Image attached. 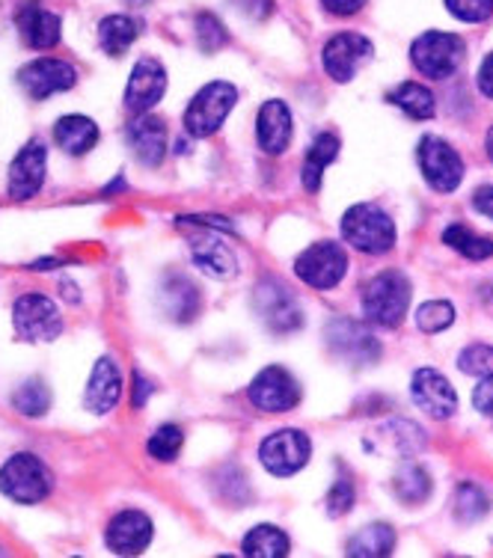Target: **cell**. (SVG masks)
<instances>
[{
    "label": "cell",
    "instance_id": "7402d4cb",
    "mask_svg": "<svg viewBox=\"0 0 493 558\" xmlns=\"http://www.w3.org/2000/svg\"><path fill=\"white\" fill-rule=\"evenodd\" d=\"M291 134H294V119H291L289 105L279 98L265 101L256 117L258 149L268 155H282L291 146Z\"/></svg>",
    "mask_w": 493,
    "mask_h": 558
},
{
    "label": "cell",
    "instance_id": "5b68a950",
    "mask_svg": "<svg viewBox=\"0 0 493 558\" xmlns=\"http://www.w3.org/2000/svg\"><path fill=\"white\" fill-rule=\"evenodd\" d=\"M464 57H467V45L455 33H422L410 45V60L431 81H446V77L455 75L461 69Z\"/></svg>",
    "mask_w": 493,
    "mask_h": 558
},
{
    "label": "cell",
    "instance_id": "9c48e42d",
    "mask_svg": "<svg viewBox=\"0 0 493 558\" xmlns=\"http://www.w3.org/2000/svg\"><path fill=\"white\" fill-rule=\"evenodd\" d=\"M294 274L312 289H336L348 274V253L336 241H318V244H312L298 256Z\"/></svg>",
    "mask_w": 493,
    "mask_h": 558
},
{
    "label": "cell",
    "instance_id": "52a82bcc",
    "mask_svg": "<svg viewBox=\"0 0 493 558\" xmlns=\"http://www.w3.org/2000/svg\"><path fill=\"white\" fill-rule=\"evenodd\" d=\"M253 310L274 333H294L301 330L303 312L294 291L277 277H265L253 291Z\"/></svg>",
    "mask_w": 493,
    "mask_h": 558
},
{
    "label": "cell",
    "instance_id": "8fae6325",
    "mask_svg": "<svg viewBox=\"0 0 493 558\" xmlns=\"http://www.w3.org/2000/svg\"><path fill=\"white\" fill-rule=\"evenodd\" d=\"M246 398L262 413H286V410L298 408L301 384L282 365H268L253 377V384L246 389Z\"/></svg>",
    "mask_w": 493,
    "mask_h": 558
},
{
    "label": "cell",
    "instance_id": "7bdbcfd3",
    "mask_svg": "<svg viewBox=\"0 0 493 558\" xmlns=\"http://www.w3.org/2000/svg\"><path fill=\"white\" fill-rule=\"evenodd\" d=\"M179 223H191V226H205V229H217V232H236L232 223L226 217L215 215H196V217H179Z\"/></svg>",
    "mask_w": 493,
    "mask_h": 558
},
{
    "label": "cell",
    "instance_id": "5bb4252c",
    "mask_svg": "<svg viewBox=\"0 0 493 558\" xmlns=\"http://www.w3.org/2000/svg\"><path fill=\"white\" fill-rule=\"evenodd\" d=\"M77 84L75 65L57 60V57H43V60H33L19 72V86L24 93L36 101L51 98L57 93H65Z\"/></svg>",
    "mask_w": 493,
    "mask_h": 558
},
{
    "label": "cell",
    "instance_id": "cb8c5ba5",
    "mask_svg": "<svg viewBox=\"0 0 493 558\" xmlns=\"http://www.w3.org/2000/svg\"><path fill=\"white\" fill-rule=\"evenodd\" d=\"M119 398H122V372L110 356H101L93 365V375H89V384H86V410L93 416H105V413L117 408Z\"/></svg>",
    "mask_w": 493,
    "mask_h": 558
},
{
    "label": "cell",
    "instance_id": "1f68e13d",
    "mask_svg": "<svg viewBox=\"0 0 493 558\" xmlns=\"http://www.w3.org/2000/svg\"><path fill=\"white\" fill-rule=\"evenodd\" d=\"M12 404H15V410L22 416L43 418L48 408H51V389H48L43 377H31V380L19 384V389L12 392Z\"/></svg>",
    "mask_w": 493,
    "mask_h": 558
},
{
    "label": "cell",
    "instance_id": "ee69618b",
    "mask_svg": "<svg viewBox=\"0 0 493 558\" xmlns=\"http://www.w3.org/2000/svg\"><path fill=\"white\" fill-rule=\"evenodd\" d=\"M322 3H324V10L333 12V15H342V19L357 15V12L365 7V0H322Z\"/></svg>",
    "mask_w": 493,
    "mask_h": 558
},
{
    "label": "cell",
    "instance_id": "f6af8a7d",
    "mask_svg": "<svg viewBox=\"0 0 493 558\" xmlns=\"http://www.w3.org/2000/svg\"><path fill=\"white\" fill-rule=\"evenodd\" d=\"M149 398H152V380L143 375V372H134V398H131V404H134V408H143Z\"/></svg>",
    "mask_w": 493,
    "mask_h": 558
},
{
    "label": "cell",
    "instance_id": "3957f363",
    "mask_svg": "<svg viewBox=\"0 0 493 558\" xmlns=\"http://www.w3.org/2000/svg\"><path fill=\"white\" fill-rule=\"evenodd\" d=\"M238 105V86L229 81H212L205 84L196 96L191 98V105L184 110V131L188 137H212L224 129V122L229 119L232 108Z\"/></svg>",
    "mask_w": 493,
    "mask_h": 558
},
{
    "label": "cell",
    "instance_id": "4fadbf2b",
    "mask_svg": "<svg viewBox=\"0 0 493 558\" xmlns=\"http://www.w3.org/2000/svg\"><path fill=\"white\" fill-rule=\"evenodd\" d=\"M45 172H48V149H45L43 140H31L10 163L7 187H10L12 199L24 203V199H33L39 194L45 184Z\"/></svg>",
    "mask_w": 493,
    "mask_h": 558
},
{
    "label": "cell",
    "instance_id": "ab89813d",
    "mask_svg": "<svg viewBox=\"0 0 493 558\" xmlns=\"http://www.w3.org/2000/svg\"><path fill=\"white\" fill-rule=\"evenodd\" d=\"M354 484H351V478H339V482L333 484L330 494H327V511H330L333 517H342L348 514L351 508H354Z\"/></svg>",
    "mask_w": 493,
    "mask_h": 558
},
{
    "label": "cell",
    "instance_id": "6da1fadb",
    "mask_svg": "<svg viewBox=\"0 0 493 558\" xmlns=\"http://www.w3.org/2000/svg\"><path fill=\"white\" fill-rule=\"evenodd\" d=\"M410 279L401 270H381L365 282L363 289V312L365 318L377 327L393 330L405 322L410 306Z\"/></svg>",
    "mask_w": 493,
    "mask_h": 558
},
{
    "label": "cell",
    "instance_id": "ffe728a7",
    "mask_svg": "<svg viewBox=\"0 0 493 558\" xmlns=\"http://www.w3.org/2000/svg\"><path fill=\"white\" fill-rule=\"evenodd\" d=\"M15 27L22 33V39L27 48L36 51H51L60 36H63V22L60 15L51 10H45L39 0H27L15 10Z\"/></svg>",
    "mask_w": 493,
    "mask_h": 558
},
{
    "label": "cell",
    "instance_id": "74e56055",
    "mask_svg": "<svg viewBox=\"0 0 493 558\" xmlns=\"http://www.w3.org/2000/svg\"><path fill=\"white\" fill-rule=\"evenodd\" d=\"M458 368L470 377H491L493 375V348L491 344H470L464 348V354L458 356Z\"/></svg>",
    "mask_w": 493,
    "mask_h": 558
},
{
    "label": "cell",
    "instance_id": "7c38bea8",
    "mask_svg": "<svg viewBox=\"0 0 493 558\" xmlns=\"http://www.w3.org/2000/svg\"><path fill=\"white\" fill-rule=\"evenodd\" d=\"M372 54H375V48H372V43L365 36H360V33H336L322 51L324 72L336 84H348L372 60Z\"/></svg>",
    "mask_w": 493,
    "mask_h": 558
},
{
    "label": "cell",
    "instance_id": "8992f818",
    "mask_svg": "<svg viewBox=\"0 0 493 558\" xmlns=\"http://www.w3.org/2000/svg\"><path fill=\"white\" fill-rule=\"evenodd\" d=\"M12 324H15L19 339L31 344H48L63 333V315L57 310V303L39 291H27L15 301Z\"/></svg>",
    "mask_w": 493,
    "mask_h": 558
},
{
    "label": "cell",
    "instance_id": "836d02e7",
    "mask_svg": "<svg viewBox=\"0 0 493 558\" xmlns=\"http://www.w3.org/2000/svg\"><path fill=\"white\" fill-rule=\"evenodd\" d=\"M452 508H455V517H458L461 523H472V520H479V517L488 514L491 496H488V490H482L479 484H461L458 494H455Z\"/></svg>",
    "mask_w": 493,
    "mask_h": 558
},
{
    "label": "cell",
    "instance_id": "681fc988",
    "mask_svg": "<svg viewBox=\"0 0 493 558\" xmlns=\"http://www.w3.org/2000/svg\"><path fill=\"white\" fill-rule=\"evenodd\" d=\"M125 3H131V7H146L149 0H125Z\"/></svg>",
    "mask_w": 493,
    "mask_h": 558
},
{
    "label": "cell",
    "instance_id": "ba28073f",
    "mask_svg": "<svg viewBox=\"0 0 493 558\" xmlns=\"http://www.w3.org/2000/svg\"><path fill=\"white\" fill-rule=\"evenodd\" d=\"M312 454L310 437L298 428H282L274 430L270 437L262 440L258 446V461L268 470L270 475L279 478H289V475L301 473Z\"/></svg>",
    "mask_w": 493,
    "mask_h": 558
},
{
    "label": "cell",
    "instance_id": "bcb514c9",
    "mask_svg": "<svg viewBox=\"0 0 493 558\" xmlns=\"http://www.w3.org/2000/svg\"><path fill=\"white\" fill-rule=\"evenodd\" d=\"M472 205H476V211H482L484 217H491L493 220V184L479 187V191L472 194Z\"/></svg>",
    "mask_w": 493,
    "mask_h": 558
},
{
    "label": "cell",
    "instance_id": "4316f807",
    "mask_svg": "<svg viewBox=\"0 0 493 558\" xmlns=\"http://www.w3.org/2000/svg\"><path fill=\"white\" fill-rule=\"evenodd\" d=\"M143 24L131 15H108L98 22V48L108 57H122L137 43Z\"/></svg>",
    "mask_w": 493,
    "mask_h": 558
},
{
    "label": "cell",
    "instance_id": "d6a6232c",
    "mask_svg": "<svg viewBox=\"0 0 493 558\" xmlns=\"http://www.w3.org/2000/svg\"><path fill=\"white\" fill-rule=\"evenodd\" d=\"M443 241H446V244H449L455 253H461V256L472 258V262H482V258L493 256V241H491V238L472 235L470 229H467L464 223L446 226V232H443Z\"/></svg>",
    "mask_w": 493,
    "mask_h": 558
},
{
    "label": "cell",
    "instance_id": "d590c367",
    "mask_svg": "<svg viewBox=\"0 0 493 558\" xmlns=\"http://www.w3.org/2000/svg\"><path fill=\"white\" fill-rule=\"evenodd\" d=\"M182 446H184V434L179 425H161V428L152 434L149 442H146V449H149L152 458L161 463L176 461V458H179V451H182Z\"/></svg>",
    "mask_w": 493,
    "mask_h": 558
},
{
    "label": "cell",
    "instance_id": "e0dca14e",
    "mask_svg": "<svg viewBox=\"0 0 493 558\" xmlns=\"http://www.w3.org/2000/svg\"><path fill=\"white\" fill-rule=\"evenodd\" d=\"M191 244V258L196 268L215 279H232L238 274V258L232 247L226 244L224 238L217 235L215 229H200L188 238Z\"/></svg>",
    "mask_w": 493,
    "mask_h": 558
},
{
    "label": "cell",
    "instance_id": "7dc6e473",
    "mask_svg": "<svg viewBox=\"0 0 493 558\" xmlns=\"http://www.w3.org/2000/svg\"><path fill=\"white\" fill-rule=\"evenodd\" d=\"M476 81H479V89H482L484 96L493 98V51L484 57V63H482V69H479Z\"/></svg>",
    "mask_w": 493,
    "mask_h": 558
},
{
    "label": "cell",
    "instance_id": "ac0fdd59",
    "mask_svg": "<svg viewBox=\"0 0 493 558\" xmlns=\"http://www.w3.org/2000/svg\"><path fill=\"white\" fill-rule=\"evenodd\" d=\"M167 93V69L155 57H143L131 69L129 86H125V108L131 113H146Z\"/></svg>",
    "mask_w": 493,
    "mask_h": 558
},
{
    "label": "cell",
    "instance_id": "b9f144b4",
    "mask_svg": "<svg viewBox=\"0 0 493 558\" xmlns=\"http://www.w3.org/2000/svg\"><path fill=\"white\" fill-rule=\"evenodd\" d=\"M236 7L244 12L246 19H253V22H265L270 12H274V0H236Z\"/></svg>",
    "mask_w": 493,
    "mask_h": 558
},
{
    "label": "cell",
    "instance_id": "8d00e7d4",
    "mask_svg": "<svg viewBox=\"0 0 493 558\" xmlns=\"http://www.w3.org/2000/svg\"><path fill=\"white\" fill-rule=\"evenodd\" d=\"M417 324L422 333H443L455 324V306L449 301H429L417 310Z\"/></svg>",
    "mask_w": 493,
    "mask_h": 558
},
{
    "label": "cell",
    "instance_id": "44dd1931",
    "mask_svg": "<svg viewBox=\"0 0 493 558\" xmlns=\"http://www.w3.org/2000/svg\"><path fill=\"white\" fill-rule=\"evenodd\" d=\"M152 535H155V526H152L149 514L129 508V511H119L110 520L105 541L117 556H140L152 544Z\"/></svg>",
    "mask_w": 493,
    "mask_h": 558
},
{
    "label": "cell",
    "instance_id": "f546056e",
    "mask_svg": "<svg viewBox=\"0 0 493 558\" xmlns=\"http://www.w3.org/2000/svg\"><path fill=\"white\" fill-rule=\"evenodd\" d=\"M396 549V532L386 523H372V526L360 529L351 541H348V556L363 558H381L389 556Z\"/></svg>",
    "mask_w": 493,
    "mask_h": 558
},
{
    "label": "cell",
    "instance_id": "f35d334b",
    "mask_svg": "<svg viewBox=\"0 0 493 558\" xmlns=\"http://www.w3.org/2000/svg\"><path fill=\"white\" fill-rule=\"evenodd\" d=\"M446 10L461 22L479 24L493 15V0H446Z\"/></svg>",
    "mask_w": 493,
    "mask_h": 558
},
{
    "label": "cell",
    "instance_id": "d6986e66",
    "mask_svg": "<svg viewBox=\"0 0 493 558\" xmlns=\"http://www.w3.org/2000/svg\"><path fill=\"white\" fill-rule=\"evenodd\" d=\"M410 396L413 404L431 418H449L458 410V396L437 368H419L410 380Z\"/></svg>",
    "mask_w": 493,
    "mask_h": 558
},
{
    "label": "cell",
    "instance_id": "4dcf8cb0",
    "mask_svg": "<svg viewBox=\"0 0 493 558\" xmlns=\"http://www.w3.org/2000/svg\"><path fill=\"white\" fill-rule=\"evenodd\" d=\"M431 475L425 473V466H419V463H405V466H398L396 478H393V490L405 505H419L425 502L431 496Z\"/></svg>",
    "mask_w": 493,
    "mask_h": 558
},
{
    "label": "cell",
    "instance_id": "277c9868",
    "mask_svg": "<svg viewBox=\"0 0 493 558\" xmlns=\"http://www.w3.org/2000/svg\"><path fill=\"white\" fill-rule=\"evenodd\" d=\"M51 487H55V478L48 473V466L31 451H19L0 466V494L10 496L12 502H43L45 496L51 494Z\"/></svg>",
    "mask_w": 493,
    "mask_h": 558
},
{
    "label": "cell",
    "instance_id": "2e32d148",
    "mask_svg": "<svg viewBox=\"0 0 493 558\" xmlns=\"http://www.w3.org/2000/svg\"><path fill=\"white\" fill-rule=\"evenodd\" d=\"M324 339L330 344L333 354L345 356L351 363H372L381 356V344L369 330H365L360 322H351V318H336V322L327 324L324 330Z\"/></svg>",
    "mask_w": 493,
    "mask_h": 558
},
{
    "label": "cell",
    "instance_id": "603a6c76",
    "mask_svg": "<svg viewBox=\"0 0 493 558\" xmlns=\"http://www.w3.org/2000/svg\"><path fill=\"white\" fill-rule=\"evenodd\" d=\"M158 303H161L164 315L170 318L172 324H193L196 315L203 310V294L196 289V282L188 277H179L172 274L161 282L158 289Z\"/></svg>",
    "mask_w": 493,
    "mask_h": 558
},
{
    "label": "cell",
    "instance_id": "60d3db41",
    "mask_svg": "<svg viewBox=\"0 0 493 558\" xmlns=\"http://www.w3.org/2000/svg\"><path fill=\"white\" fill-rule=\"evenodd\" d=\"M472 404H476V410H479V413H484V416L493 418V375L482 377V384H479V387H476V392H472Z\"/></svg>",
    "mask_w": 493,
    "mask_h": 558
},
{
    "label": "cell",
    "instance_id": "9a60e30c",
    "mask_svg": "<svg viewBox=\"0 0 493 558\" xmlns=\"http://www.w3.org/2000/svg\"><path fill=\"white\" fill-rule=\"evenodd\" d=\"M125 140H129L131 151L137 155V161L143 167H161L170 149V129L161 117L155 113H137L131 119L129 129H125Z\"/></svg>",
    "mask_w": 493,
    "mask_h": 558
},
{
    "label": "cell",
    "instance_id": "30bf717a",
    "mask_svg": "<svg viewBox=\"0 0 493 558\" xmlns=\"http://www.w3.org/2000/svg\"><path fill=\"white\" fill-rule=\"evenodd\" d=\"M419 170L425 175L431 191L437 194H452L458 191L464 182V161L461 155L455 151V146H449L446 140L440 137H422L417 149Z\"/></svg>",
    "mask_w": 493,
    "mask_h": 558
},
{
    "label": "cell",
    "instance_id": "83f0119b",
    "mask_svg": "<svg viewBox=\"0 0 493 558\" xmlns=\"http://www.w3.org/2000/svg\"><path fill=\"white\" fill-rule=\"evenodd\" d=\"M386 101L396 105V108L401 110V113H408L410 119H431L434 117V108H437L434 93H431L429 86L417 84V81H408V84H398L396 89H389V93H386Z\"/></svg>",
    "mask_w": 493,
    "mask_h": 558
},
{
    "label": "cell",
    "instance_id": "7a4b0ae2",
    "mask_svg": "<svg viewBox=\"0 0 493 558\" xmlns=\"http://www.w3.org/2000/svg\"><path fill=\"white\" fill-rule=\"evenodd\" d=\"M342 238L360 253L381 256L396 247V223L377 205H351L342 215Z\"/></svg>",
    "mask_w": 493,
    "mask_h": 558
},
{
    "label": "cell",
    "instance_id": "d4e9b609",
    "mask_svg": "<svg viewBox=\"0 0 493 558\" xmlns=\"http://www.w3.org/2000/svg\"><path fill=\"white\" fill-rule=\"evenodd\" d=\"M339 149H342V140H339V134H333V131H322V134L310 143L306 158H303V172H301L303 187H306L310 194H318L324 170L339 158Z\"/></svg>",
    "mask_w": 493,
    "mask_h": 558
},
{
    "label": "cell",
    "instance_id": "c3c4849f",
    "mask_svg": "<svg viewBox=\"0 0 493 558\" xmlns=\"http://www.w3.org/2000/svg\"><path fill=\"white\" fill-rule=\"evenodd\" d=\"M484 149H488V158L493 161V129L488 131V140H484Z\"/></svg>",
    "mask_w": 493,
    "mask_h": 558
},
{
    "label": "cell",
    "instance_id": "e575fe53",
    "mask_svg": "<svg viewBox=\"0 0 493 558\" xmlns=\"http://www.w3.org/2000/svg\"><path fill=\"white\" fill-rule=\"evenodd\" d=\"M193 33H196L200 51H205V54H215V51H220V48L229 45V31H226L224 22H220L217 15H212V12H200V15H196Z\"/></svg>",
    "mask_w": 493,
    "mask_h": 558
},
{
    "label": "cell",
    "instance_id": "f1b7e54d",
    "mask_svg": "<svg viewBox=\"0 0 493 558\" xmlns=\"http://www.w3.org/2000/svg\"><path fill=\"white\" fill-rule=\"evenodd\" d=\"M291 541L289 535L277 526H256L250 529L244 537V544H241V553L250 558H282L289 556Z\"/></svg>",
    "mask_w": 493,
    "mask_h": 558
},
{
    "label": "cell",
    "instance_id": "484cf974",
    "mask_svg": "<svg viewBox=\"0 0 493 558\" xmlns=\"http://www.w3.org/2000/svg\"><path fill=\"white\" fill-rule=\"evenodd\" d=\"M55 143L65 151V155L81 158V155H86V151L96 149L98 125L89 117H81V113H72V117L57 119Z\"/></svg>",
    "mask_w": 493,
    "mask_h": 558
}]
</instances>
